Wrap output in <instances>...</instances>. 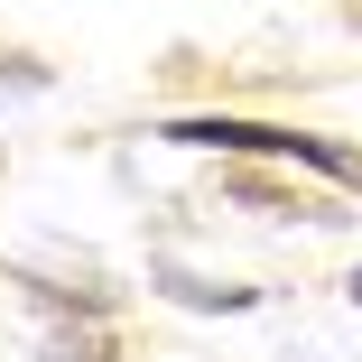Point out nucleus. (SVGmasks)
Segmentation results:
<instances>
[{
  "label": "nucleus",
  "mask_w": 362,
  "mask_h": 362,
  "mask_svg": "<svg viewBox=\"0 0 362 362\" xmlns=\"http://www.w3.org/2000/svg\"><path fill=\"white\" fill-rule=\"evenodd\" d=\"M177 149H242V158H298V168H325V177H362L353 149H334V139H307V130H269V121H168Z\"/></svg>",
  "instance_id": "f257e3e1"
}]
</instances>
